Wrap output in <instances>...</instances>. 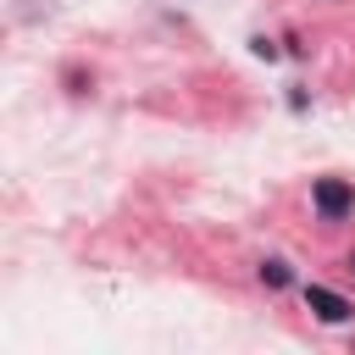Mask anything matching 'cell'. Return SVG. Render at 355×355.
<instances>
[{
  "instance_id": "obj_4",
  "label": "cell",
  "mask_w": 355,
  "mask_h": 355,
  "mask_svg": "<svg viewBox=\"0 0 355 355\" xmlns=\"http://www.w3.org/2000/svg\"><path fill=\"white\" fill-rule=\"evenodd\" d=\"M250 50H255V55H261V61H277V44H272V39H266V33H255V39H250Z\"/></svg>"
},
{
  "instance_id": "obj_3",
  "label": "cell",
  "mask_w": 355,
  "mask_h": 355,
  "mask_svg": "<svg viewBox=\"0 0 355 355\" xmlns=\"http://www.w3.org/2000/svg\"><path fill=\"white\" fill-rule=\"evenodd\" d=\"M261 283H266V288H288V283H294L288 261H277V255H272V261H261Z\"/></svg>"
},
{
  "instance_id": "obj_2",
  "label": "cell",
  "mask_w": 355,
  "mask_h": 355,
  "mask_svg": "<svg viewBox=\"0 0 355 355\" xmlns=\"http://www.w3.org/2000/svg\"><path fill=\"white\" fill-rule=\"evenodd\" d=\"M305 311L316 316V322H327V327H338V322H349V300L344 294H333V288H322V283H305Z\"/></svg>"
},
{
  "instance_id": "obj_5",
  "label": "cell",
  "mask_w": 355,
  "mask_h": 355,
  "mask_svg": "<svg viewBox=\"0 0 355 355\" xmlns=\"http://www.w3.org/2000/svg\"><path fill=\"white\" fill-rule=\"evenodd\" d=\"M349 272H355V255H349Z\"/></svg>"
},
{
  "instance_id": "obj_1",
  "label": "cell",
  "mask_w": 355,
  "mask_h": 355,
  "mask_svg": "<svg viewBox=\"0 0 355 355\" xmlns=\"http://www.w3.org/2000/svg\"><path fill=\"white\" fill-rule=\"evenodd\" d=\"M311 205H316L322 222H344V216L355 211V183H344V178H316V183H311Z\"/></svg>"
}]
</instances>
